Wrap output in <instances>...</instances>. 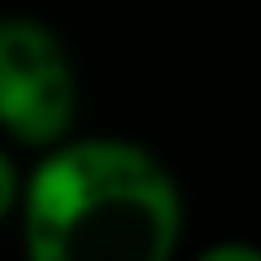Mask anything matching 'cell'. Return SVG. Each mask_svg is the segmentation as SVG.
<instances>
[{
	"label": "cell",
	"instance_id": "obj_1",
	"mask_svg": "<svg viewBox=\"0 0 261 261\" xmlns=\"http://www.w3.org/2000/svg\"><path fill=\"white\" fill-rule=\"evenodd\" d=\"M22 261H174L183 192L166 161L118 135L39 152L22 178Z\"/></svg>",
	"mask_w": 261,
	"mask_h": 261
},
{
	"label": "cell",
	"instance_id": "obj_2",
	"mask_svg": "<svg viewBox=\"0 0 261 261\" xmlns=\"http://www.w3.org/2000/svg\"><path fill=\"white\" fill-rule=\"evenodd\" d=\"M79 70L48 22L27 13L0 18V135L22 148H53L74 135Z\"/></svg>",
	"mask_w": 261,
	"mask_h": 261
},
{
	"label": "cell",
	"instance_id": "obj_3",
	"mask_svg": "<svg viewBox=\"0 0 261 261\" xmlns=\"http://www.w3.org/2000/svg\"><path fill=\"white\" fill-rule=\"evenodd\" d=\"M18 196H22V174H18V161L0 148V222L18 214Z\"/></svg>",
	"mask_w": 261,
	"mask_h": 261
},
{
	"label": "cell",
	"instance_id": "obj_4",
	"mask_svg": "<svg viewBox=\"0 0 261 261\" xmlns=\"http://www.w3.org/2000/svg\"><path fill=\"white\" fill-rule=\"evenodd\" d=\"M196 261H261V248L257 244H244V240H218Z\"/></svg>",
	"mask_w": 261,
	"mask_h": 261
}]
</instances>
